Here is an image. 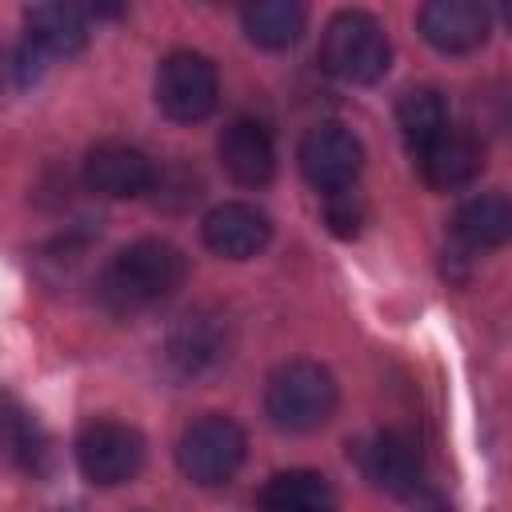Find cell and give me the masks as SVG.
I'll return each mask as SVG.
<instances>
[{"label": "cell", "mask_w": 512, "mask_h": 512, "mask_svg": "<svg viewBox=\"0 0 512 512\" xmlns=\"http://www.w3.org/2000/svg\"><path fill=\"white\" fill-rule=\"evenodd\" d=\"M360 164H364V148L344 124H316L300 140V172L324 196L352 188L360 176Z\"/></svg>", "instance_id": "52a82bcc"}, {"label": "cell", "mask_w": 512, "mask_h": 512, "mask_svg": "<svg viewBox=\"0 0 512 512\" xmlns=\"http://www.w3.org/2000/svg\"><path fill=\"white\" fill-rule=\"evenodd\" d=\"M324 216H328V228H332L336 236H356L360 224H364V204L356 200L352 188H344V192H332V196H328Z\"/></svg>", "instance_id": "ffe728a7"}, {"label": "cell", "mask_w": 512, "mask_h": 512, "mask_svg": "<svg viewBox=\"0 0 512 512\" xmlns=\"http://www.w3.org/2000/svg\"><path fill=\"white\" fill-rule=\"evenodd\" d=\"M0 72H4V68H0Z\"/></svg>", "instance_id": "44dd1931"}, {"label": "cell", "mask_w": 512, "mask_h": 512, "mask_svg": "<svg viewBox=\"0 0 512 512\" xmlns=\"http://www.w3.org/2000/svg\"><path fill=\"white\" fill-rule=\"evenodd\" d=\"M360 472L372 488L388 492V496H408L416 492L420 476H424V456L420 444L404 432V428H380L372 436L360 440L356 448Z\"/></svg>", "instance_id": "ba28073f"}, {"label": "cell", "mask_w": 512, "mask_h": 512, "mask_svg": "<svg viewBox=\"0 0 512 512\" xmlns=\"http://www.w3.org/2000/svg\"><path fill=\"white\" fill-rule=\"evenodd\" d=\"M216 152H220V168L244 188H264L276 172V148L260 120H248V116L232 120L220 132Z\"/></svg>", "instance_id": "30bf717a"}, {"label": "cell", "mask_w": 512, "mask_h": 512, "mask_svg": "<svg viewBox=\"0 0 512 512\" xmlns=\"http://www.w3.org/2000/svg\"><path fill=\"white\" fill-rule=\"evenodd\" d=\"M244 432L236 420L228 416H200L192 420L184 432H180V444H176V464L180 472L192 480V484H204V488H216V484H228L240 464H244Z\"/></svg>", "instance_id": "277c9868"}, {"label": "cell", "mask_w": 512, "mask_h": 512, "mask_svg": "<svg viewBox=\"0 0 512 512\" xmlns=\"http://www.w3.org/2000/svg\"><path fill=\"white\" fill-rule=\"evenodd\" d=\"M224 348H228V332H224L220 316H212V312H188L172 328L164 356H168V364H172L176 376H200V372H208V368L220 364Z\"/></svg>", "instance_id": "2e32d148"}, {"label": "cell", "mask_w": 512, "mask_h": 512, "mask_svg": "<svg viewBox=\"0 0 512 512\" xmlns=\"http://www.w3.org/2000/svg\"><path fill=\"white\" fill-rule=\"evenodd\" d=\"M320 64H324V72H332L336 80H348V84L380 80L392 64V44H388L384 24L360 8L336 12L320 36Z\"/></svg>", "instance_id": "7a4b0ae2"}, {"label": "cell", "mask_w": 512, "mask_h": 512, "mask_svg": "<svg viewBox=\"0 0 512 512\" xmlns=\"http://www.w3.org/2000/svg\"><path fill=\"white\" fill-rule=\"evenodd\" d=\"M264 412L280 432H312L336 412V380L316 360H292L272 372L264 388Z\"/></svg>", "instance_id": "3957f363"}, {"label": "cell", "mask_w": 512, "mask_h": 512, "mask_svg": "<svg viewBox=\"0 0 512 512\" xmlns=\"http://www.w3.org/2000/svg\"><path fill=\"white\" fill-rule=\"evenodd\" d=\"M188 276V260L168 240H136L112 256V264L100 276V292L116 312H136L148 304L168 300Z\"/></svg>", "instance_id": "6da1fadb"}, {"label": "cell", "mask_w": 512, "mask_h": 512, "mask_svg": "<svg viewBox=\"0 0 512 512\" xmlns=\"http://www.w3.org/2000/svg\"><path fill=\"white\" fill-rule=\"evenodd\" d=\"M200 232H204V244L216 256H224V260H248L256 252H264V244L272 236V224H268V216L260 208L232 200V204H216L204 216V228Z\"/></svg>", "instance_id": "5bb4252c"}, {"label": "cell", "mask_w": 512, "mask_h": 512, "mask_svg": "<svg viewBox=\"0 0 512 512\" xmlns=\"http://www.w3.org/2000/svg\"><path fill=\"white\" fill-rule=\"evenodd\" d=\"M244 32L252 44L260 48H292L304 32V8L292 4V0H260V4H248L244 8Z\"/></svg>", "instance_id": "ac0fdd59"}, {"label": "cell", "mask_w": 512, "mask_h": 512, "mask_svg": "<svg viewBox=\"0 0 512 512\" xmlns=\"http://www.w3.org/2000/svg\"><path fill=\"white\" fill-rule=\"evenodd\" d=\"M396 124H400V136H404L408 152L420 156L448 128L444 96L436 88H412V92H404V100L396 104Z\"/></svg>", "instance_id": "d6986e66"}, {"label": "cell", "mask_w": 512, "mask_h": 512, "mask_svg": "<svg viewBox=\"0 0 512 512\" xmlns=\"http://www.w3.org/2000/svg\"><path fill=\"white\" fill-rule=\"evenodd\" d=\"M220 100L216 64L200 52H168L156 68V104L176 124H196L212 116Z\"/></svg>", "instance_id": "5b68a950"}, {"label": "cell", "mask_w": 512, "mask_h": 512, "mask_svg": "<svg viewBox=\"0 0 512 512\" xmlns=\"http://www.w3.org/2000/svg\"><path fill=\"white\" fill-rule=\"evenodd\" d=\"M492 16L476 0H432L420 8V32L440 52H472L488 40Z\"/></svg>", "instance_id": "4fadbf2b"}, {"label": "cell", "mask_w": 512, "mask_h": 512, "mask_svg": "<svg viewBox=\"0 0 512 512\" xmlns=\"http://www.w3.org/2000/svg\"><path fill=\"white\" fill-rule=\"evenodd\" d=\"M512 236V208L500 192L472 196L452 216V256H480Z\"/></svg>", "instance_id": "9a60e30c"}, {"label": "cell", "mask_w": 512, "mask_h": 512, "mask_svg": "<svg viewBox=\"0 0 512 512\" xmlns=\"http://www.w3.org/2000/svg\"><path fill=\"white\" fill-rule=\"evenodd\" d=\"M84 184L108 200H124L148 192L156 184V168L140 148L124 140H104L84 156Z\"/></svg>", "instance_id": "9c48e42d"}, {"label": "cell", "mask_w": 512, "mask_h": 512, "mask_svg": "<svg viewBox=\"0 0 512 512\" xmlns=\"http://www.w3.org/2000/svg\"><path fill=\"white\" fill-rule=\"evenodd\" d=\"M88 40V16L76 4H36L24 12V64L72 56Z\"/></svg>", "instance_id": "7c38bea8"}, {"label": "cell", "mask_w": 512, "mask_h": 512, "mask_svg": "<svg viewBox=\"0 0 512 512\" xmlns=\"http://www.w3.org/2000/svg\"><path fill=\"white\" fill-rule=\"evenodd\" d=\"M260 512H336V488L312 468H288L260 488Z\"/></svg>", "instance_id": "e0dca14e"}, {"label": "cell", "mask_w": 512, "mask_h": 512, "mask_svg": "<svg viewBox=\"0 0 512 512\" xmlns=\"http://www.w3.org/2000/svg\"><path fill=\"white\" fill-rule=\"evenodd\" d=\"M76 464L92 484L116 488L144 468V436L120 420H88L76 436Z\"/></svg>", "instance_id": "8992f818"}, {"label": "cell", "mask_w": 512, "mask_h": 512, "mask_svg": "<svg viewBox=\"0 0 512 512\" xmlns=\"http://www.w3.org/2000/svg\"><path fill=\"white\" fill-rule=\"evenodd\" d=\"M420 176L428 188L436 192H452V188H464L480 176L484 168V144L476 140V132L468 128H444L420 156Z\"/></svg>", "instance_id": "8fae6325"}]
</instances>
